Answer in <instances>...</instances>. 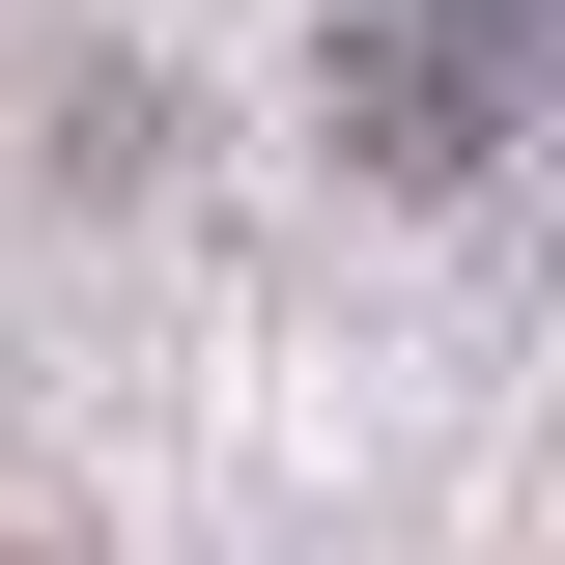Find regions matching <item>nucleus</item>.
Listing matches in <instances>:
<instances>
[{"label":"nucleus","instance_id":"1","mask_svg":"<svg viewBox=\"0 0 565 565\" xmlns=\"http://www.w3.org/2000/svg\"><path fill=\"white\" fill-rule=\"evenodd\" d=\"M537 29H565V0H452L424 57H367V141H481L509 85H537Z\"/></svg>","mask_w":565,"mask_h":565}]
</instances>
